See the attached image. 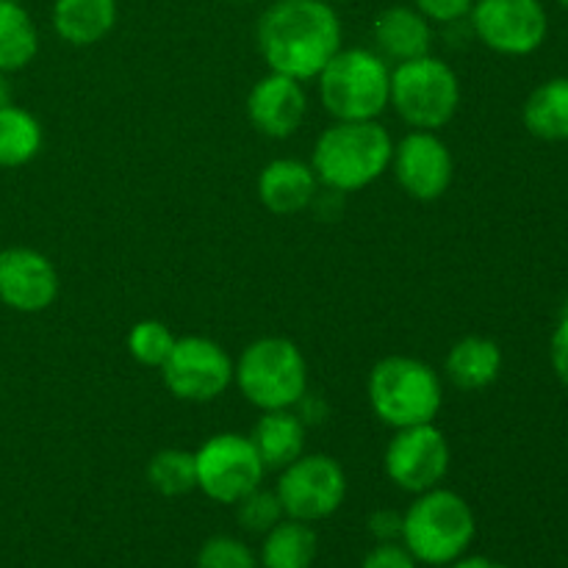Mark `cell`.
<instances>
[{"label":"cell","instance_id":"32","mask_svg":"<svg viewBox=\"0 0 568 568\" xmlns=\"http://www.w3.org/2000/svg\"><path fill=\"white\" fill-rule=\"evenodd\" d=\"M549 358H552V369L558 381L568 386V314L555 327L552 344H549Z\"/></svg>","mask_w":568,"mask_h":568},{"label":"cell","instance_id":"34","mask_svg":"<svg viewBox=\"0 0 568 568\" xmlns=\"http://www.w3.org/2000/svg\"><path fill=\"white\" fill-rule=\"evenodd\" d=\"M9 72H0V109L3 105H11V83H9Z\"/></svg>","mask_w":568,"mask_h":568},{"label":"cell","instance_id":"33","mask_svg":"<svg viewBox=\"0 0 568 568\" xmlns=\"http://www.w3.org/2000/svg\"><path fill=\"white\" fill-rule=\"evenodd\" d=\"M453 568H508L491 558H458L455 564H449Z\"/></svg>","mask_w":568,"mask_h":568},{"label":"cell","instance_id":"36","mask_svg":"<svg viewBox=\"0 0 568 568\" xmlns=\"http://www.w3.org/2000/svg\"><path fill=\"white\" fill-rule=\"evenodd\" d=\"M558 3H560V6H564V9H568V0H558Z\"/></svg>","mask_w":568,"mask_h":568},{"label":"cell","instance_id":"8","mask_svg":"<svg viewBox=\"0 0 568 568\" xmlns=\"http://www.w3.org/2000/svg\"><path fill=\"white\" fill-rule=\"evenodd\" d=\"M197 488L220 505H236L264 480V464L250 436L216 433L194 453Z\"/></svg>","mask_w":568,"mask_h":568},{"label":"cell","instance_id":"35","mask_svg":"<svg viewBox=\"0 0 568 568\" xmlns=\"http://www.w3.org/2000/svg\"><path fill=\"white\" fill-rule=\"evenodd\" d=\"M327 3H349V0H327Z\"/></svg>","mask_w":568,"mask_h":568},{"label":"cell","instance_id":"18","mask_svg":"<svg viewBox=\"0 0 568 568\" xmlns=\"http://www.w3.org/2000/svg\"><path fill=\"white\" fill-rule=\"evenodd\" d=\"M250 442L261 455L264 469L281 471L305 455V422L292 414V408L264 410L250 433Z\"/></svg>","mask_w":568,"mask_h":568},{"label":"cell","instance_id":"25","mask_svg":"<svg viewBox=\"0 0 568 568\" xmlns=\"http://www.w3.org/2000/svg\"><path fill=\"white\" fill-rule=\"evenodd\" d=\"M148 483L161 497H183L197 488L194 453L186 449H161L148 464Z\"/></svg>","mask_w":568,"mask_h":568},{"label":"cell","instance_id":"26","mask_svg":"<svg viewBox=\"0 0 568 568\" xmlns=\"http://www.w3.org/2000/svg\"><path fill=\"white\" fill-rule=\"evenodd\" d=\"M178 338L172 336L170 327L159 320H142L131 327L128 333V353L136 364L148 366V369H161L164 361L170 358L172 347Z\"/></svg>","mask_w":568,"mask_h":568},{"label":"cell","instance_id":"10","mask_svg":"<svg viewBox=\"0 0 568 568\" xmlns=\"http://www.w3.org/2000/svg\"><path fill=\"white\" fill-rule=\"evenodd\" d=\"M161 377L172 397L183 403H211L233 383V361L222 344L205 336L178 338Z\"/></svg>","mask_w":568,"mask_h":568},{"label":"cell","instance_id":"19","mask_svg":"<svg viewBox=\"0 0 568 568\" xmlns=\"http://www.w3.org/2000/svg\"><path fill=\"white\" fill-rule=\"evenodd\" d=\"M50 20L67 44L89 48L114 31L116 0H55Z\"/></svg>","mask_w":568,"mask_h":568},{"label":"cell","instance_id":"22","mask_svg":"<svg viewBox=\"0 0 568 568\" xmlns=\"http://www.w3.org/2000/svg\"><path fill=\"white\" fill-rule=\"evenodd\" d=\"M316 532L308 521L283 519L266 532L261 549L264 568H311L316 560Z\"/></svg>","mask_w":568,"mask_h":568},{"label":"cell","instance_id":"1","mask_svg":"<svg viewBox=\"0 0 568 568\" xmlns=\"http://www.w3.org/2000/svg\"><path fill=\"white\" fill-rule=\"evenodd\" d=\"M255 39L270 72L303 83L342 50V20L327 0H277L258 20Z\"/></svg>","mask_w":568,"mask_h":568},{"label":"cell","instance_id":"17","mask_svg":"<svg viewBox=\"0 0 568 568\" xmlns=\"http://www.w3.org/2000/svg\"><path fill=\"white\" fill-rule=\"evenodd\" d=\"M314 166L297 159H275L261 170L258 175V197L272 214L288 216L300 214L316 200Z\"/></svg>","mask_w":568,"mask_h":568},{"label":"cell","instance_id":"2","mask_svg":"<svg viewBox=\"0 0 568 568\" xmlns=\"http://www.w3.org/2000/svg\"><path fill=\"white\" fill-rule=\"evenodd\" d=\"M392 133L377 120H336L316 139L311 166L322 186L353 194L375 183L392 166Z\"/></svg>","mask_w":568,"mask_h":568},{"label":"cell","instance_id":"28","mask_svg":"<svg viewBox=\"0 0 568 568\" xmlns=\"http://www.w3.org/2000/svg\"><path fill=\"white\" fill-rule=\"evenodd\" d=\"M197 568H258V558L239 538L214 536L200 547Z\"/></svg>","mask_w":568,"mask_h":568},{"label":"cell","instance_id":"21","mask_svg":"<svg viewBox=\"0 0 568 568\" xmlns=\"http://www.w3.org/2000/svg\"><path fill=\"white\" fill-rule=\"evenodd\" d=\"M521 120L532 136L544 142L568 139V78H549L530 92L521 109Z\"/></svg>","mask_w":568,"mask_h":568},{"label":"cell","instance_id":"29","mask_svg":"<svg viewBox=\"0 0 568 568\" xmlns=\"http://www.w3.org/2000/svg\"><path fill=\"white\" fill-rule=\"evenodd\" d=\"M471 6H475V0H414V9L438 26H449V22L469 17Z\"/></svg>","mask_w":568,"mask_h":568},{"label":"cell","instance_id":"14","mask_svg":"<svg viewBox=\"0 0 568 568\" xmlns=\"http://www.w3.org/2000/svg\"><path fill=\"white\" fill-rule=\"evenodd\" d=\"M59 297L53 261L31 247L0 250V303L20 314H39Z\"/></svg>","mask_w":568,"mask_h":568},{"label":"cell","instance_id":"12","mask_svg":"<svg viewBox=\"0 0 568 568\" xmlns=\"http://www.w3.org/2000/svg\"><path fill=\"white\" fill-rule=\"evenodd\" d=\"M388 480L408 494H425L442 486L449 471V444L433 422L399 427L383 455Z\"/></svg>","mask_w":568,"mask_h":568},{"label":"cell","instance_id":"5","mask_svg":"<svg viewBox=\"0 0 568 568\" xmlns=\"http://www.w3.org/2000/svg\"><path fill=\"white\" fill-rule=\"evenodd\" d=\"M366 392L377 419L394 430L436 422L444 403L438 372L410 355H388L377 361Z\"/></svg>","mask_w":568,"mask_h":568},{"label":"cell","instance_id":"7","mask_svg":"<svg viewBox=\"0 0 568 568\" xmlns=\"http://www.w3.org/2000/svg\"><path fill=\"white\" fill-rule=\"evenodd\" d=\"M388 105L414 131H438L458 114L460 81L447 61L430 53L399 61L392 67Z\"/></svg>","mask_w":568,"mask_h":568},{"label":"cell","instance_id":"31","mask_svg":"<svg viewBox=\"0 0 568 568\" xmlns=\"http://www.w3.org/2000/svg\"><path fill=\"white\" fill-rule=\"evenodd\" d=\"M369 532L381 544L394 541V538H403V514L388 508L375 510V514L369 516Z\"/></svg>","mask_w":568,"mask_h":568},{"label":"cell","instance_id":"4","mask_svg":"<svg viewBox=\"0 0 568 568\" xmlns=\"http://www.w3.org/2000/svg\"><path fill=\"white\" fill-rule=\"evenodd\" d=\"M233 383L258 410L294 408L308 394V364L292 338L264 336L242 349Z\"/></svg>","mask_w":568,"mask_h":568},{"label":"cell","instance_id":"27","mask_svg":"<svg viewBox=\"0 0 568 568\" xmlns=\"http://www.w3.org/2000/svg\"><path fill=\"white\" fill-rule=\"evenodd\" d=\"M283 505L277 499L275 491H266V488H253L247 497H242L236 503V521L247 532H270L277 521H283Z\"/></svg>","mask_w":568,"mask_h":568},{"label":"cell","instance_id":"13","mask_svg":"<svg viewBox=\"0 0 568 568\" xmlns=\"http://www.w3.org/2000/svg\"><path fill=\"white\" fill-rule=\"evenodd\" d=\"M392 164L405 194L422 203L444 197L455 175L453 153L436 131H410L394 148Z\"/></svg>","mask_w":568,"mask_h":568},{"label":"cell","instance_id":"11","mask_svg":"<svg viewBox=\"0 0 568 568\" xmlns=\"http://www.w3.org/2000/svg\"><path fill=\"white\" fill-rule=\"evenodd\" d=\"M469 20L477 39L503 55L536 53L549 33L541 0H475Z\"/></svg>","mask_w":568,"mask_h":568},{"label":"cell","instance_id":"16","mask_svg":"<svg viewBox=\"0 0 568 568\" xmlns=\"http://www.w3.org/2000/svg\"><path fill=\"white\" fill-rule=\"evenodd\" d=\"M377 53L386 61H410L427 55L433 48V28L422 11L414 6H388L375 17L372 26Z\"/></svg>","mask_w":568,"mask_h":568},{"label":"cell","instance_id":"23","mask_svg":"<svg viewBox=\"0 0 568 568\" xmlns=\"http://www.w3.org/2000/svg\"><path fill=\"white\" fill-rule=\"evenodd\" d=\"M39 53V31L17 0H0V72H17Z\"/></svg>","mask_w":568,"mask_h":568},{"label":"cell","instance_id":"20","mask_svg":"<svg viewBox=\"0 0 568 568\" xmlns=\"http://www.w3.org/2000/svg\"><path fill=\"white\" fill-rule=\"evenodd\" d=\"M444 372L455 388L464 392H483L491 386L503 372V349L494 338L466 336L453 344Z\"/></svg>","mask_w":568,"mask_h":568},{"label":"cell","instance_id":"6","mask_svg":"<svg viewBox=\"0 0 568 568\" xmlns=\"http://www.w3.org/2000/svg\"><path fill=\"white\" fill-rule=\"evenodd\" d=\"M327 114L344 122L377 120L392 98V67L377 50H338L316 75Z\"/></svg>","mask_w":568,"mask_h":568},{"label":"cell","instance_id":"15","mask_svg":"<svg viewBox=\"0 0 568 568\" xmlns=\"http://www.w3.org/2000/svg\"><path fill=\"white\" fill-rule=\"evenodd\" d=\"M308 114V94L294 78L270 72L247 94V116L258 133L270 139H288L300 131Z\"/></svg>","mask_w":568,"mask_h":568},{"label":"cell","instance_id":"37","mask_svg":"<svg viewBox=\"0 0 568 568\" xmlns=\"http://www.w3.org/2000/svg\"><path fill=\"white\" fill-rule=\"evenodd\" d=\"M242 3H250V0H242Z\"/></svg>","mask_w":568,"mask_h":568},{"label":"cell","instance_id":"30","mask_svg":"<svg viewBox=\"0 0 568 568\" xmlns=\"http://www.w3.org/2000/svg\"><path fill=\"white\" fill-rule=\"evenodd\" d=\"M361 568H416V558L399 544H377L369 555L364 558Z\"/></svg>","mask_w":568,"mask_h":568},{"label":"cell","instance_id":"3","mask_svg":"<svg viewBox=\"0 0 568 568\" xmlns=\"http://www.w3.org/2000/svg\"><path fill=\"white\" fill-rule=\"evenodd\" d=\"M475 532L477 521L469 503L442 486L416 494V503L403 514V547L416 564H455L471 547Z\"/></svg>","mask_w":568,"mask_h":568},{"label":"cell","instance_id":"9","mask_svg":"<svg viewBox=\"0 0 568 568\" xmlns=\"http://www.w3.org/2000/svg\"><path fill=\"white\" fill-rule=\"evenodd\" d=\"M283 514L297 521H322L336 514L347 497V475L331 455H300L281 469L275 486Z\"/></svg>","mask_w":568,"mask_h":568},{"label":"cell","instance_id":"24","mask_svg":"<svg viewBox=\"0 0 568 568\" xmlns=\"http://www.w3.org/2000/svg\"><path fill=\"white\" fill-rule=\"evenodd\" d=\"M42 150V125L20 105L0 109V166H22Z\"/></svg>","mask_w":568,"mask_h":568}]
</instances>
